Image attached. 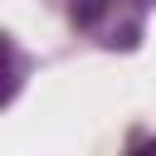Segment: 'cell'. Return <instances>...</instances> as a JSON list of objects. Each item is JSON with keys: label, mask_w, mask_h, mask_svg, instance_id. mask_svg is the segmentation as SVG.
<instances>
[{"label": "cell", "mask_w": 156, "mask_h": 156, "mask_svg": "<svg viewBox=\"0 0 156 156\" xmlns=\"http://www.w3.org/2000/svg\"><path fill=\"white\" fill-rule=\"evenodd\" d=\"M156 0H73V24L107 49H132Z\"/></svg>", "instance_id": "6da1fadb"}, {"label": "cell", "mask_w": 156, "mask_h": 156, "mask_svg": "<svg viewBox=\"0 0 156 156\" xmlns=\"http://www.w3.org/2000/svg\"><path fill=\"white\" fill-rule=\"evenodd\" d=\"M151 146H156V136H151Z\"/></svg>", "instance_id": "7a4b0ae2"}]
</instances>
